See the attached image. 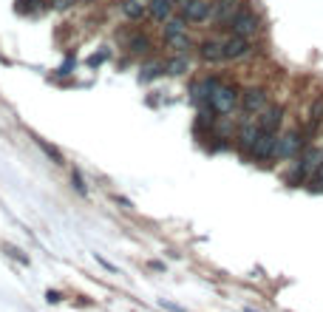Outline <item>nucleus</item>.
Masks as SVG:
<instances>
[{
    "instance_id": "6",
    "label": "nucleus",
    "mask_w": 323,
    "mask_h": 312,
    "mask_svg": "<svg viewBox=\"0 0 323 312\" xmlns=\"http://www.w3.org/2000/svg\"><path fill=\"white\" fill-rule=\"evenodd\" d=\"M244 6H247V0H213L210 20H216V23H230Z\"/></svg>"
},
{
    "instance_id": "11",
    "label": "nucleus",
    "mask_w": 323,
    "mask_h": 312,
    "mask_svg": "<svg viewBox=\"0 0 323 312\" xmlns=\"http://www.w3.org/2000/svg\"><path fill=\"white\" fill-rule=\"evenodd\" d=\"M258 136H261V125H258V122H247L244 128L238 131V145H241V151L250 153L252 148H255Z\"/></svg>"
},
{
    "instance_id": "15",
    "label": "nucleus",
    "mask_w": 323,
    "mask_h": 312,
    "mask_svg": "<svg viewBox=\"0 0 323 312\" xmlns=\"http://www.w3.org/2000/svg\"><path fill=\"white\" fill-rule=\"evenodd\" d=\"M128 49L134 51V54H147V51L153 49V43L147 40L145 34H131V40H128Z\"/></svg>"
},
{
    "instance_id": "2",
    "label": "nucleus",
    "mask_w": 323,
    "mask_h": 312,
    "mask_svg": "<svg viewBox=\"0 0 323 312\" xmlns=\"http://www.w3.org/2000/svg\"><path fill=\"white\" fill-rule=\"evenodd\" d=\"M227 29H230V34H235V37H252V34H258V29H261V20H258V14L252 12L250 6H244L230 23H227Z\"/></svg>"
},
{
    "instance_id": "23",
    "label": "nucleus",
    "mask_w": 323,
    "mask_h": 312,
    "mask_svg": "<svg viewBox=\"0 0 323 312\" xmlns=\"http://www.w3.org/2000/svg\"><path fill=\"white\" fill-rule=\"evenodd\" d=\"M71 179H74V188H77V190H79V193H85V190H88V188H85V182H82V176H79V173H77V171H74V173H71Z\"/></svg>"
},
{
    "instance_id": "8",
    "label": "nucleus",
    "mask_w": 323,
    "mask_h": 312,
    "mask_svg": "<svg viewBox=\"0 0 323 312\" xmlns=\"http://www.w3.org/2000/svg\"><path fill=\"white\" fill-rule=\"evenodd\" d=\"M281 122H284V105H269V108L258 116L261 131H272V134H278Z\"/></svg>"
},
{
    "instance_id": "17",
    "label": "nucleus",
    "mask_w": 323,
    "mask_h": 312,
    "mask_svg": "<svg viewBox=\"0 0 323 312\" xmlns=\"http://www.w3.org/2000/svg\"><path fill=\"white\" fill-rule=\"evenodd\" d=\"M184 23L187 20L179 14V17H167L165 20V37H173V34H184Z\"/></svg>"
},
{
    "instance_id": "10",
    "label": "nucleus",
    "mask_w": 323,
    "mask_h": 312,
    "mask_svg": "<svg viewBox=\"0 0 323 312\" xmlns=\"http://www.w3.org/2000/svg\"><path fill=\"white\" fill-rule=\"evenodd\" d=\"M224 49H227V60H241V57L250 54V37H235L230 34V40H224Z\"/></svg>"
},
{
    "instance_id": "22",
    "label": "nucleus",
    "mask_w": 323,
    "mask_h": 312,
    "mask_svg": "<svg viewBox=\"0 0 323 312\" xmlns=\"http://www.w3.org/2000/svg\"><path fill=\"white\" fill-rule=\"evenodd\" d=\"M77 3H82V0H54V9H71V6H77Z\"/></svg>"
},
{
    "instance_id": "12",
    "label": "nucleus",
    "mask_w": 323,
    "mask_h": 312,
    "mask_svg": "<svg viewBox=\"0 0 323 312\" xmlns=\"http://www.w3.org/2000/svg\"><path fill=\"white\" fill-rule=\"evenodd\" d=\"M221 86V80H216V77H207V80H201V82H196L193 86V97H196V102L199 105H207L210 102V97H213V91Z\"/></svg>"
},
{
    "instance_id": "7",
    "label": "nucleus",
    "mask_w": 323,
    "mask_h": 312,
    "mask_svg": "<svg viewBox=\"0 0 323 312\" xmlns=\"http://www.w3.org/2000/svg\"><path fill=\"white\" fill-rule=\"evenodd\" d=\"M275 148H278V134H272V131H261V136H258L255 148L250 151V156L252 159H258V162L275 159Z\"/></svg>"
},
{
    "instance_id": "1",
    "label": "nucleus",
    "mask_w": 323,
    "mask_h": 312,
    "mask_svg": "<svg viewBox=\"0 0 323 312\" xmlns=\"http://www.w3.org/2000/svg\"><path fill=\"white\" fill-rule=\"evenodd\" d=\"M238 102H241V91H238L235 86H230V82H221V86L213 91V97H210L207 105L216 111V114L224 116V114H230Z\"/></svg>"
},
{
    "instance_id": "3",
    "label": "nucleus",
    "mask_w": 323,
    "mask_h": 312,
    "mask_svg": "<svg viewBox=\"0 0 323 312\" xmlns=\"http://www.w3.org/2000/svg\"><path fill=\"white\" fill-rule=\"evenodd\" d=\"M304 134L300 131H287L284 136H278V148H275V159H295L304 151Z\"/></svg>"
},
{
    "instance_id": "5",
    "label": "nucleus",
    "mask_w": 323,
    "mask_h": 312,
    "mask_svg": "<svg viewBox=\"0 0 323 312\" xmlns=\"http://www.w3.org/2000/svg\"><path fill=\"white\" fill-rule=\"evenodd\" d=\"M241 108H244V114H264L269 108L267 88H247L241 94Z\"/></svg>"
},
{
    "instance_id": "9",
    "label": "nucleus",
    "mask_w": 323,
    "mask_h": 312,
    "mask_svg": "<svg viewBox=\"0 0 323 312\" xmlns=\"http://www.w3.org/2000/svg\"><path fill=\"white\" fill-rule=\"evenodd\" d=\"M199 54H201V60H207V63H221V60H227L224 40H204V43L199 46Z\"/></svg>"
},
{
    "instance_id": "21",
    "label": "nucleus",
    "mask_w": 323,
    "mask_h": 312,
    "mask_svg": "<svg viewBox=\"0 0 323 312\" xmlns=\"http://www.w3.org/2000/svg\"><path fill=\"white\" fill-rule=\"evenodd\" d=\"M184 68H187V63H184L182 57H179V60L165 63V74H173V77H176V74H184Z\"/></svg>"
},
{
    "instance_id": "16",
    "label": "nucleus",
    "mask_w": 323,
    "mask_h": 312,
    "mask_svg": "<svg viewBox=\"0 0 323 312\" xmlns=\"http://www.w3.org/2000/svg\"><path fill=\"white\" fill-rule=\"evenodd\" d=\"M320 122H323V97H315L309 105V128L315 131Z\"/></svg>"
},
{
    "instance_id": "25",
    "label": "nucleus",
    "mask_w": 323,
    "mask_h": 312,
    "mask_svg": "<svg viewBox=\"0 0 323 312\" xmlns=\"http://www.w3.org/2000/svg\"><path fill=\"white\" fill-rule=\"evenodd\" d=\"M173 3H176V6H179V0H173Z\"/></svg>"
},
{
    "instance_id": "13",
    "label": "nucleus",
    "mask_w": 323,
    "mask_h": 312,
    "mask_svg": "<svg viewBox=\"0 0 323 312\" xmlns=\"http://www.w3.org/2000/svg\"><path fill=\"white\" fill-rule=\"evenodd\" d=\"M173 0H147V14H150L153 20H159V23H165L167 17L173 14Z\"/></svg>"
},
{
    "instance_id": "19",
    "label": "nucleus",
    "mask_w": 323,
    "mask_h": 312,
    "mask_svg": "<svg viewBox=\"0 0 323 312\" xmlns=\"http://www.w3.org/2000/svg\"><path fill=\"white\" fill-rule=\"evenodd\" d=\"M142 71H145V74H142V80L147 82V80H153V77H159V74L165 71V63H147Z\"/></svg>"
},
{
    "instance_id": "4",
    "label": "nucleus",
    "mask_w": 323,
    "mask_h": 312,
    "mask_svg": "<svg viewBox=\"0 0 323 312\" xmlns=\"http://www.w3.org/2000/svg\"><path fill=\"white\" fill-rule=\"evenodd\" d=\"M179 12L187 23H201L207 20L210 12H213V3L210 0H179Z\"/></svg>"
},
{
    "instance_id": "24",
    "label": "nucleus",
    "mask_w": 323,
    "mask_h": 312,
    "mask_svg": "<svg viewBox=\"0 0 323 312\" xmlns=\"http://www.w3.org/2000/svg\"><path fill=\"white\" fill-rule=\"evenodd\" d=\"M114 199H116V202H119V204H122V207H128V210H131V207H134V204H131V202H128V199H122V196H114Z\"/></svg>"
},
{
    "instance_id": "18",
    "label": "nucleus",
    "mask_w": 323,
    "mask_h": 312,
    "mask_svg": "<svg viewBox=\"0 0 323 312\" xmlns=\"http://www.w3.org/2000/svg\"><path fill=\"white\" fill-rule=\"evenodd\" d=\"M165 40H167V46H170L173 51H179V54L190 49V37L187 34H173V37H165Z\"/></svg>"
},
{
    "instance_id": "20",
    "label": "nucleus",
    "mask_w": 323,
    "mask_h": 312,
    "mask_svg": "<svg viewBox=\"0 0 323 312\" xmlns=\"http://www.w3.org/2000/svg\"><path fill=\"white\" fill-rule=\"evenodd\" d=\"M37 145H40V148H43L46 153H49V156H51V162H54V165H62V153L57 151L54 145H49V142H46V139H37Z\"/></svg>"
},
{
    "instance_id": "14",
    "label": "nucleus",
    "mask_w": 323,
    "mask_h": 312,
    "mask_svg": "<svg viewBox=\"0 0 323 312\" xmlns=\"http://www.w3.org/2000/svg\"><path fill=\"white\" fill-rule=\"evenodd\" d=\"M147 12V3H142V0H122V14L131 20L142 17V14Z\"/></svg>"
}]
</instances>
